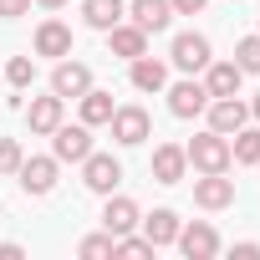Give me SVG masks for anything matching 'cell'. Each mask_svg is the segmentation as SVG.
<instances>
[{"label": "cell", "mask_w": 260, "mask_h": 260, "mask_svg": "<svg viewBox=\"0 0 260 260\" xmlns=\"http://www.w3.org/2000/svg\"><path fill=\"white\" fill-rule=\"evenodd\" d=\"M184 153H189V169H194V174H230V164H235L230 138L214 133V127H204L194 143H184Z\"/></svg>", "instance_id": "obj_1"}, {"label": "cell", "mask_w": 260, "mask_h": 260, "mask_svg": "<svg viewBox=\"0 0 260 260\" xmlns=\"http://www.w3.org/2000/svg\"><path fill=\"white\" fill-rule=\"evenodd\" d=\"M169 61L179 67V72H204L209 61H214V51H209V36H199V31H179L174 36V46H169Z\"/></svg>", "instance_id": "obj_2"}, {"label": "cell", "mask_w": 260, "mask_h": 260, "mask_svg": "<svg viewBox=\"0 0 260 260\" xmlns=\"http://www.w3.org/2000/svg\"><path fill=\"white\" fill-rule=\"evenodd\" d=\"M107 127H112V143L138 148V143H148V133H153V117H148L143 107H117V112L107 117Z\"/></svg>", "instance_id": "obj_3"}, {"label": "cell", "mask_w": 260, "mask_h": 260, "mask_svg": "<svg viewBox=\"0 0 260 260\" xmlns=\"http://www.w3.org/2000/svg\"><path fill=\"white\" fill-rule=\"evenodd\" d=\"M87 153H92V127H87V122H77V127L61 122L56 133H51V158H56V164H82Z\"/></svg>", "instance_id": "obj_4"}, {"label": "cell", "mask_w": 260, "mask_h": 260, "mask_svg": "<svg viewBox=\"0 0 260 260\" xmlns=\"http://www.w3.org/2000/svg\"><path fill=\"white\" fill-rule=\"evenodd\" d=\"M82 184L107 199V194L122 184V164H117L112 153H87V158H82Z\"/></svg>", "instance_id": "obj_5"}, {"label": "cell", "mask_w": 260, "mask_h": 260, "mask_svg": "<svg viewBox=\"0 0 260 260\" xmlns=\"http://www.w3.org/2000/svg\"><path fill=\"white\" fill-rule=\"evenodd\" d=\"M189 260H214L219 255V230L209 219H194V224H179V240H174Z\"/></svg>", "instance_id": "obj_6"}, {"label": "cell", "mask_w": 260, "mask_h": 260, "mask_svg": "<svg viewBox=\"0 0 260 260\" xmlns=\"http://www.w3.org/2000/svg\"><path fill=\"white\" fill-rule=\"evenodd\" d=\"M16 174H21V189H26L31 199H46V194L56 189V174H61V164H56L51 153H46V158H21V169H16Z\"/></svg>", "instance_id": "obj_7"}, {"label": "cell", "mask_w": 260, "mask_h": 260, "mask_svg": "<svg viewBox=\"0 0 260 260\" xmlns=\"http://www.w3.org/2000/svg\"><path fill=\"white\" fill-rule=\"evenodd\" d=\"M26 122H31V133L36 138H51L56 127L67 122V97H31V107H26Z\"/></svg>", "instance_id": "obj_8"}, {"label": "cell", "mask_w": 260, "mask_h": 260, "mask_svg": "<svg viewBox=\"0 0 260 260\" xmlns=\"http://www.w3.org/2000/svg\"><path fill=\"white\" fill-rule=\"evenodd\" d=\"M204 117H209V127L214 133H240V127L250 122V102H240V97H209V107H204Z\"/></svg>", "instance_id": "obj_9"}, {"label": "cell", "mask_w": 260, "mask_h": 260, "mask_svg": "<svg viewBox=\"0 0 260 260\" xmlns=\"http://www.w3.org/2000/svg\"><path fill=\"white\" fill-rule=\"evenodd\" d=\"M148 174H153V184H184V174H189V153H184V143H158Z\"/></svg>", "instance_id": "obj_10"}, {"label": "cell", "mask_w": 260, "mask_h": 260, "mask_svg": "<svg viewBox=\"0 0 260 260\" xmlns=\"http://www.w3.org/2000/svg\"><path fill=\"white\" fill-rule=\"evenodd\" d=\"M194 204L199 209H230L235 204V179H224V174H199L194 179Z\"/></svg>", "instance_id": "obj_11"}, {"label": "cell", "mask_w": 260, "mask_h": 260, "mask_svg": "<svg viewBox=\"0 0 260 260\" xmlns=\"http://www.w3.org/2000/svg\"><path fill=\"white\" fill-rule=\"evenodd\" d=\"M138 219H143V214H138V204L127 199V194H117V189L107 194V204H102V230H107L112 240L127 235V230H138Z\"/></svg>", "instance_id": "obj_12"}, {"label": "cell", "mask_w": 260, "mask_h": 260, "mask_svg": "<svg viewBox=\"0 0 260 260\" xmlns=\"http://www.w3.org/2000/svg\"><path fill=\"white\" fill-rule=\"evenodd\" d=\"M87 87H92V67H87V61L61 56V61H56V72H51V92H56V97H82Z\"/></svg>", "instance_id": "obj_13"}, {"label": "cell", "mask_w": 260, "mask_h": 260, "mask_svg": "<svg viewBox=\"0 0 260 260\" xmlns=\"http://www.w3.org/2000/svg\"><path fill=\"white\" fill-rule=\"evenodd\" d=\"M36 56H72V26L67 21H56V16H46L41 26H36Z\"/></svg>", "instance_id": "obj_14"}, {"label": "cell", "mask_w": 260, "mask_h": 260, "mask_svg": "<svg viewBox=\"0 0 260 260\" xmlns=\"http://www.w3.org/2000/svg\"><path fill=\"white\" fill-rule=\"evenodd\" d=\"M204 107H209L204 82H194V77H189V82H174V87H169V112H174V117H199Z\"/></svg>", "instance_id": "obj_15"}, {"label": "cell", "mask_w": 260, "mask_h": 260, "mask_svg": "<svg viewBox=\"0 0 260 260\" xmlns=\"http://www.w3.org/2000/svg\"><path fill=\"white\" fill-rule=\"evenodd\" d=\"M107 36V46H112V56H122V61H133V56H143L148 51V31L143 26H133V21H117L112 31H102Z\"/></svg>", "instance_id": "obj_16"}, {"label": "cell", "mask_w": 260, "mask_h": 260, "mask_svg": "<svg viewBox=\"0 0 260 260\" xmlns=\"http://www.w3.org/2000/svg\"><path fill=\"white\" fill-rule=\"evenodd\" d=\"M240 82H245V72L235 61H209L204 67V92L209 97H240Z\"/></svg>", "instance_id": "obj_17"}, {"label": "cell", "mask_w": 260, "mask_h": 260, "mask_svg": "<svg viewBox=\"0 0 260 260\" xmlns=\"http://www.w3.org/2000/svg\"><path fill=\"white\" fill-rule=\"evenodd\" d=\"M127 16H133V26H143V31L153 36V31H169L174 6H169V0H133V6H127Z\"/></svg>", "instance_id": "obj_18"}, {"label": "cell", "mask_w": 260, "mask_h": 260, "mask_svg": "<svg viewBox=\"0 0 260 260\" xmlns=\"http://www.w3.org/2000/svg\"><path fill=\"white\" fill-rule=\"evenodd\" d=\"M127 77H133L138 92H164V87H169V67H164L158 56H148V51L133 56V72H127Z\"/></svg>", "instance_id": "obj_19"}, {"label": "cell", "mask_w": 260, "mask_h": 260, "mask_svg": "<svg viewBox=\"0 0 260 260\" xmlns=\"http://www.w3.org/2000/svg\"><path fill=\"white\" fill-rule=\"evenodd\" d=\"M77 102H82V122H87V127H107V117L117 112L112 92H102V87H87V92H82Z\"/></svg>", "instance_id": "obj_20"}, {"label": "cell", "mask_w": 260, "mask_h": 260, "mask_svg": "<svg viewBox=\"0 0 260 260\" xmlns=\"http://www.w3.org/2000/svg\"><path fill=\"white\" fill-rule=\"evenodd\" d=\"M138 224H143V235L153 240V250H164V245H174V240H179V224H184V219H179L174 209H153V214H148V219H138Z\"/></svg>", "instance_id": "obj_21"}, {"label": "cell", "mask_w": 260, "mask_h": 260, "mask_svg": "<svg viewBox=\"0 0 260 260\" xmlns=\"http://www.w3.org/2000/svg\"><path fill=\"white\" fill-rule=\"evenodd\" d=\"M122 16H127L122 0H82V21H87L92 31H112Z\"/></svg>", "instance_id": "obj_22"}, {"label": "cell", "mask_w": 260, "mask_h": 260, "mask_svg": "<svg viewBox=\"0 0 260 260\" xmlns=\"http://www.w3.org/2000/svg\"><path fill=\"white\" fill-rule=\"evenodd\" d=\"M230 153H235V164H260V127L230 133Z\"/></svg>", "instance_id": "obj_23"}, {"label": "cell", "mask_w": 260, "mask_h": 260, "mask_svg": "<svg viewBox=\"0 0 260 260\" xmlns=\"http://www.w3.org/2000/svg\"><path fill=\"white\" fill-rule=\"evenodd\" d=\"M6 82H11L16 92H26V87L36 82V61H31V56H11V61H6Z\"/></svg>", "instance_id": "obj_24"}, {"label": "cell", "mask_w": 260, "mask_h": 260, "mask_svg": "<svg viewBox=\"0 0 260 260\" xmlns=\"http://www.w3.org/2000/svg\"><path fill=\"white\" fill-rule=\"evenodd\" d=\"M77 255H82V260H107V255H117V240H112L107 230H102V235H87V240L77 245Z\"/></svg>", "instance_id": "obj_25"}, {"label": "cell", "mask_w": 260, "mask_h": 260, "mask_svg": "<svg viewBox=\"0 0 260 260\" xmlns=\"http://www.w3.org/2000/svg\"><path fill=\"white\" fill-rule=\"evenodd\" d=\"M235 67L250 77V72H260V31L255 36H245V41H235Z\"/></svg>", "instance_id": "obj_26"}, {"label": "cell", "mask_w": 260, "mask_h": 260, "mask_svg": "<svg viewBox=\"0 0 260 260\" xmlns=\"http://www.w3.org/2000/svg\"><path fill=\"white\" fill-rule=\"evenodd\" d=\"M117 255H127V260H148V255H153V240L127 230V235H117Z\"/></svg>", "instance_id": "obj_27"}, {"label": "cell", "mask_w": 260, "mask_h": 260, "mask_svg": "<svg viewBox=\"0 0 260 260\" xmlns=\"http://www.w3.org/2000/svg\"><path fill=\"white\" fill-rule=\"evenodd\" d=\"M21 158H26V153H21L16 138H0V179H11V174L21 169Z\"/></svg>", "instance_id": "obj_28"}, {"label": "cell", "mask_w": 260, "mask_h": 260, "mask_svg": "<svg viewBox=\"0 0 260 260\" xmlns=\"http://www.w3.org/2000/svg\"><path fill=\"white\" fill-rule=\"evenodd\" d=\"M26 11H31V0H0V16H6V21H16Z\"/></svg>", "instance_id": "obj_29"}, {"label": "cell", "mask_w": 260, "mask_h": 260, "mask_svg": "<svg viewBox=\"0 0 260 260\" xmlns=\"http://www.w3.org/2000/svg\"><path fill=\"white\" fill-rule=\"evenodd\" d=\"M169 6H174V16H199L209 0H169Z\"/></svg>", "instance_id": "obj_30"}, {"label": "cell", "mask_w": 260, "mask_h": 260, "mask_svg": "<svg viewBox=\"0 0 260 260\" xmlns=\"http://www.w3.org/2000/svg\"><path fill=\"white\" fill-rule=\"evenodd\" d=\"M235 260H260V240H240L235 245Z\"/></svg>", "instance_id": "obj_31"}, {"label": "cell", "mask_w": 260, "mask_h": 260, "mask_svg": "<svg viewBox=\"0 0 260 260\" xmlns=\"http://www.w3.org/2000/svg\"><path fill=\"white\" fill-rule=\"evenodd\" d=\"M21 255H26V250H21L16 240H0V260H21Z\"/></svg>", "instance_id": "obj_32"}, {"label": "cell", "mask_w": 260, "mask_h": 260, "mask_svg": "<svg viewBox=\"0 0 260 260\" xmlns=\"http://www.w3.org/2000/svg\"><path fill=\"white\" fill-rule=\"evenodd\" d=\"M36 6H46V11H61V6H67V0H36Z\"/></svg>", "instance_id": "obj_33"}, {"label": "cell", "mask_w": 260, "mask_h": 260, "mask_svg": "<svg viewBox=\"0 0 260 260\" xmlns=\"http://www.w3.org/2000/svg\"><path fill=\"white\" fill-rule=\"evenodd\" d=\"M250 117H255V122H260V92H255V102H250Z\"/></svg>", "instance_id": "obj_34"}, {"label": "cell", "mask_w": 260, "mask_h": 260, "mask_svg": "<svg viewBox=\"0 0 260 260\" xmlns=\"http://www.w3.org/2000/svg\"><path fill=\"white\" fill-rule=\"evenodd\" d=\"M255 169H260V164H255Z\"/></svg>", "instance_id": "obj_35"}]
</instances>
